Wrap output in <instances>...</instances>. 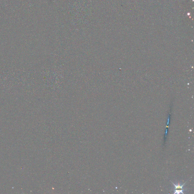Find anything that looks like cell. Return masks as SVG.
Wrapping results in <instances>:
<instances>
[{
  "label": "cell",
  "instance_id": "1",
  "mask_svg": "<svg viewBox=\"0 0 194 194\" xmlns=\"http://www.w3.org/2000/svg\"><path fill=\"white\" fill-rule=\"evenodd\" d=\"M171 182L173 183V184L175 185V189H173L175 190V192L174 194H176V193L179 194L180 193H182V194H184V193L183 192V190H185V189H184V188H183V186H184V185L185 184V183H184L183 185H180L179 183L178 184V185H176L175 184H174L172 182Z\"/></svg>",
  "mask_w": 194,
  "mask_h": 194
},
{
  "label": "cell",
  "instance_id": "2",
  "mask_svg": "<svg viewBox=\"0 0 194 194\" xmlns=\"http://www.w3.org/2000/svg\"><path fill=\"white\" fill-rule=\"evenodd\" d=\"M169 116L168 118V123H167V125H168L169 122Z\"/></svg>",
  "mask_w": 194,
  "mask_h": 194
}]
</instances>
